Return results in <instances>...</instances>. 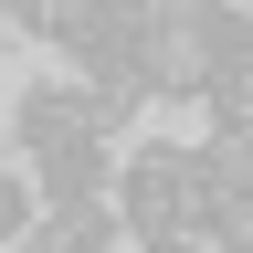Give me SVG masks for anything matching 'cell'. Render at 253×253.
<instances>
[{
    "instance_id": "1",
    "label": "cell",
    "mask_w": 253,
    "mask_h": 253,
    "mask_svg": "<svg viewBox=\"0 0 253 253\" xmlns=\"http://www.w3.org/2000/svg\"><path fill=\"white\" fill-rule=\"evenodd\" d=\"M116 232L126 243H201V148H179V137H137V148H116Z\"/></svg>"
},
{
    "instance_id": "4",
    "label": "cell",
    "mask_w": 253,
    "mask_h": 253,
    "mask_svg": "<svg viewBox=\"0 0 253 253\" xmlns=\"http://www.w3.org/2000/svg\"><path fill=\"white\" fill-rule=\"evenodd\" d=\"M116 201H32V232L21 253H116Z\"/></svg>"
},
{
    "instance_id": "8",
    "label": "cell",
    "mask_w": 253,
    "mask_h": 253,
    "mask_svg": "<svg viewBox=\"0 0 253 253\" xmlns=\"http://www.w3.org/2000/svg\"><path fill=\"white\" fill-rule=\"evenodd\" d=\"M0 42H11V32H0Z\"/></svg>"
},
{
    "instance_id": "5",
    "label": "cell",
    "mask_w": 253,
    "mask_h": 253,
    "mask_svg": "<svg viewBox=\"0 0 253 253\" xmlns=\"http://www.w3.org/2000/svg\"><path fill=\"white\" fill-rule=\"evenodd\" d=\"M116 190V148H53V158H32V201H106Z\"/></svg>"
},
{
    "instance_id": "7",
    "label": "cell",
    "mask_w": 253,
    "mask_h": 253,
    "mask_svg": "<svg viewBox=\"0 0 253 253\" xmlns=\"http://www.w3.org/2000/svg\"><path fill=\"white\" fill-rule=\"evenodd\" d=\"M0 106H11V95H0Z\"/></svg>"
},
{
    "instance_id": "6",
    "label": "cell",
    "mask_w": 253,
    "mask_h": 253,
    "mask_svg": "<svg viewBox=\"0 0 253 253\" xmlns=\"http://www.w3.org/2000/svg\"><path fill=\"white\" fill-rule=\"evenodd\" d=\"M21 232H32V179L0 169V243H21Z\"/></svg>"
},
{
    "instance_id": "3",
    "label": "cell",
    "mask_w": 253,
    "mask_h": 253,
    "mask_svg": "<svg viewBox=\"0 0 253 253\" xmlns=\"http://www.w3.org/2000/svg\"><path fill=\"white\" fill-rule=\"evenodd\" d=\"M0 116H11L21 158H53V148H84L95 137V126H84V84H21ZM95 148H106V137H95Z\"/></svg>"
},
{
    "instance_id": "2",
    "label": "cell",
    "mask_w": 253,
    "mask_h": 253,
    "mask_svg": "<svg viewBox=\"0 0 253 253\" xmlns=\"http://www.w3.org/2000/svg\"><path fill=\"white\" fill-rule=\"evenodd\" d=\"M211 42H201V21H179V32H137V84H148V106H201V84H211Z\"/></svg>"
}]
</instances>
